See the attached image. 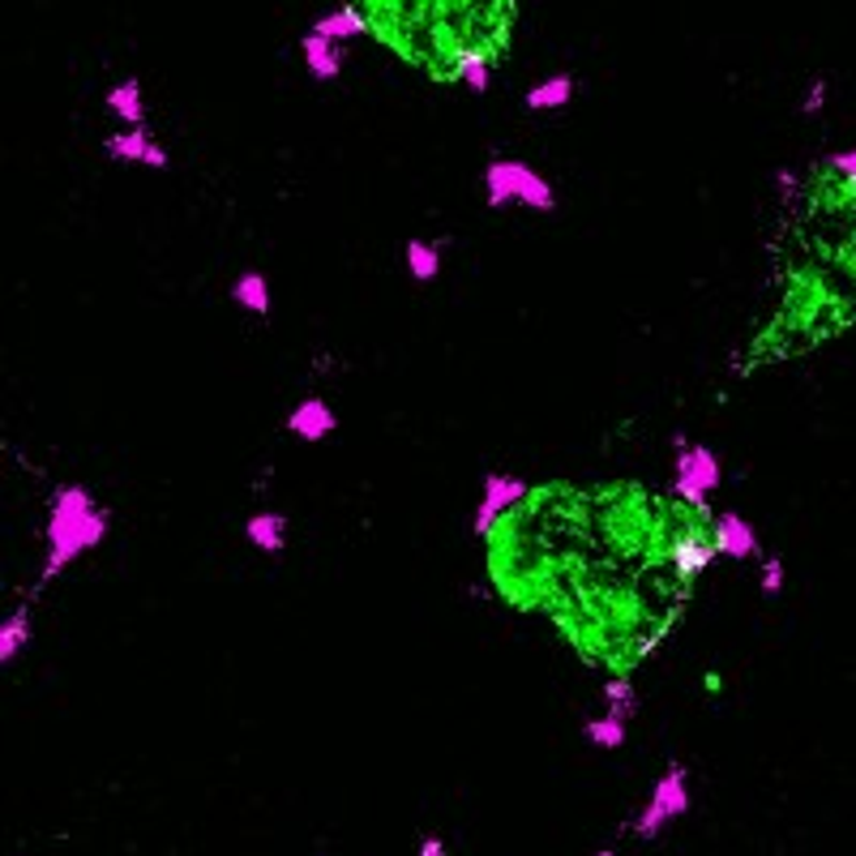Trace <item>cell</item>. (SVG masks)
<instances>
[{
    "label": "cell",
    "mask_w": 856,
    "mask_h": 856,
    "mask_svg": "<svg viewBox=\"0 0 856 856\" xmlns=\"http://www.w3.org/2000/svg\"><path fill=\"white\" fill-rule=\"evenodd\" d=\"M827 171H835L848 189H856V150H835V155H827Z\"/></svg>",
    "instance_id": "7402d4cb"
},
{
    "label": "cell",
    "mask_w": 856,
    "mask_h": 856,
    "mask_svg": "<svg viewBox=\"0 0 856 856\" xmlns=\"http://www.w3.org/2000/svg\"><path fill=\"white\" fill-rule=\"evenodd\" d=\"M582 737L596 749H621L626 746V719H612V716L587 719V724H582Z\"/></svg>",
    "instance_id": "d6986e66"
},
{
    "label": "cell",
    "mask_w": 856,
    "mask_h": 856,
    "mask_svg": "<svg viewBox=\"0 0 856 856\" xmlns=\"http://www.w3.org/2000/svg\"><path fill=\"white\" fill-rule=\"evenodd\" d=\"M104 150H108L111 159H120V164L167 167V150L150 138L146 129H120V134H111V138L104 141Z\"/></svg>",
    "instance_id": "30bf717a"
},
{
    "label": "cell",
    "mask_w": 856,
    "mask_h": 856,
    "mask_svg": "<svg viewBox=\"0 0 856 856\" xmlns=\"http://www.w3.org/2000/svg\"><path fill=\"white\" fill-rule=\"evenodd\" d=\"M334 429H338V415L317 394H304L301 403L287 412V433H296L301 442H326Z\"/></svg>",
    "instance_id": "52a82bcc"
},
{
    "label": "cell",
    "mask_w": 856,
    "mask_h": 856,
    "mask_svg": "<svg viewBox=\"0 0 856 856\" xmlns=\"http://www.w3.org/2000/svg\"><path fill=\"white\" fill-rule=\"evenodd\" d=\"M415 856H445V839H437V835H424V839H420V848H415Z\"/></svg>",
    "instance_id": "d4e9b609"
},
{
    "label": "cell",
    "mask_w": 856,
    "mask_h": 856,
    "mask_svg": "<svg viewBox=\"0 0 856 856\" xmlns=\"http://www.w3.org/2000/svg\"><path fill=\"white\" fill-rule=\"evenodd\" d=\"M527 498H531V484H527V480L505 475V471H489V475H484V489H480V501H475V514H471V531H475V535H493L501 514L514 510V505Z\"/></svg>",
    "instance_id": "5b68a950"
},
{
    "label": "cell",
    "mask_w": 856,
    "mask_h": 856,
    "mask_svg": "<svg viewBox=\"0 0 856 856\" xmlns=\"http://www.w3.org/2000/svg\"><path fill=\"white\" fill-rule=\"evenodd\" d=\"M232 301L240 304L253 317H266L270 313V283L262 270H245V275L232 283Z\"/></svg>",
    "instance_id": "9a60e30c"
},
{
    "label": "cell",
    "mask_w": 856,
    "mask_h": 856,
    "mask_svg": "<svg viewBox=\"0 0 856 856\" xmlns=\"http://www.w3.org/2000/svg\"><path fill=\"white\" fill-rule=\"evenodd\" d=\"M108 111L116 120H125V129H146V104H141V82L138 78H125L108 90Z\"/></svg>",
    "instance_id": "7c38bea8"
},
{
    "label": "cell",
    "mask_w": 856,
    "mask_h": 856,
    "mask_svg": "<svg viewBox=\"0 0 856 856\" xmlns=\"http://www.w3.org/2000/svg\"><path fill=\"white\" fill-rule=\"evenodd\" d=\"M596 856H617V853H612V848H600V853H596Z\"/></svg>",
    "instance_id": "484cf974"
},
{
    "label": "cell",
    "mask_w": 856,
    "mask_h": 856,
    "mask_svg": "<svg viewBox=\"0 0 856 856\" xmlns=\"http://www.w3.org/2000/svg\"><path fill=\"white\" fill-rule=\"evenodd\" d=\"M686 814H690V771H686L681 762H668V771L656 779L647 805L638 809L634 835L638 839H656L668 823H677V818H686Z\"/></svg>",
    "instance_id": "3957f363"
},
{
    "label": "cell",
    "mask_w": 856,
    "mask_h": 856,
    "mask_svg": "<svg viewBox=\"0 0 856 856\" xmlns=\"http://www.w3.org/2000/svg\"><path fill=\"white\" fill-rule=\"evenodd\" d=\"M484 201H489L493 210H498V206H514V201L540 210V215H553L557 210L553 185H549L540 171L519 164V159H493V164L484 167Z\"/></svg>",
    "instance_id": "7a4b0ae2"
},
{
    "label": "cell",
    "mask_w": 856,
    "mask_h": 856,
    "mask_svg": "<svg viewBox=\"0 0 856 856\" xmlns=\"http://www.w3.org/2000/svg\"><path fill=\"white\" fill-rule=\"evenodd\" d=\"M711 540H716L719 557H732V561H749V557H758V531H754L749 519L732 514V510L711 519Z\"/></svg>",
    "instance_id": "ba28073f"
},
{
    "label": "cell",
    "mask_w": 856,
    "mask_h": 856,
    "mask_svg": "<svg viewBox=\"0 0 856 856\" xmlns=\"http://www.w3.org/2000/svg\"><path fill=\"white\" fill-rule=\"evenodd\" d=\"M604 716L612 719H630L638 716V693H634V681L630 677H612V681H604Z\"/></svg>",
    "instance_id": "ac0fdd59"
},
{
    "label": "cell",
    "mask_w": 856,
    "mask_h": 856,
    "mask_svg": "<svg viewBox=\"0 0 856 856\" xmlns=\"http://www.w3.org/2000/svg\"><path fill=\"white\" fill-rule=\"evenodd\" d=\"M719 484H724V468H719L716 450H707V445L677 450V463H672V498H681V505L707 514V498L716 493Z\"/></svg>",
    "instance_id": "277c9868"
},
{
    "label": "cell",
    "mask_w": 856,
    "mask_h": 856,
    "mask_svg": "<svg viewBox=\"0 0 856 856\" xmlns=\"http://www.w3.org/2000/svg\"><path fill=\"white\" fill-rule=\"evenodd\" d=\"M827 95H830L827 82H823V78H814V82H809V90H805V99H801L805 116H818V111L827 108Z\"/></svg>",
    "instance_id": "603a6c76"
},
{
    "label": "cell",
    "mask_w": 856,
    "mask_h": 856,
    "mask_svg": "<svg viewBox=\"0 0 856 856\" xmlns=\"http://www.w3.org/2000/svg\"><path fill=\"white\" fill-rule=\"evenodd\" d=\"M245 540L257 553H283L287 549V519L278 510H262L245 523Z\"/></svg>",
    "instance_id": "8fae6325"
},
{
    "label": "cell",
    "mask_w": 856,
    "mask_h": 856,
    "mask_svg": "<svg viewBox=\"0 0 856 856\" xmlns=\"http://www.w3.org/2000/svg\"><path fill=\"white\" fill-rule=\"evenodd\" d=\"M108 535V510H99L82 484H65L52 498V519H48V561H43V582L60 579L73 561L90 549H99Z\"/></svg>",
    "instance_id": "6da1fadb"
},
{
    "label": "cell",
    "mask_w": 856,
    "mask_h": 856,
    "mask_svg": "<svg viewBox=\"0 0 856 856\" xmlns=\"http://www.w3.org/2000/svg\"><path fill=\"white\" fill-rule=\"evenodd\" d=\"M775 180H779V194L784 197H793L797 194V185H801V180H797V171H788V167H779V171H775Z\"/></svg>",
    "instance_id": "cb8c5ba5"
},
{
    "label": "cell",
    "mask_w": 856,
    "mask_h": 856,
    "mask_svg": "<svg viewBox=\"0 0 856 856\" xmlns=\"http://www.w3.org/2000/svg\"><path fill=\"white\" fill-rule=\"evenodd\" d=\"M27 642H30V608H18V612H9L4 626H0V663L18 660V651H22Z\"/></svg>",
    "instance_id": "2e32d148"
},
{
    "label": "cell",
    "mask_w": 856,
    "mask_h": 856,
    "mask_svg": "<svg viewBox=\"0 0 856 856\" xmlns=\"http://www.w3.org/2000/svg\"><path fill=\"white\" fill-rule=\"evenodd\" d=\"M668 557H672V570H677L681 579H698L719 553L707 527H686V531H677V535L668 540Z\"/></svg>",
    "instance_id": "8992f818"
},
{
    "label": "cell",
    "mask_w": 856,
    "mask_h": 856,
    "mask_svg": "<svg viewBox=\"0 0 856 856\" xmlns=\"http://www.w3.org/2000/svg\"><path fill=\"white\" fill-rule=\"evenodd\" d=\"M454 82H463L471 95H484L489 82H493V56H468L459 69H454Z\"/></svg>",
    "instance_id": "ffe728a7"
},
{
    "label": "cell",
    "mask_w": 856,
    "mask_h": 856,
    "mask_svg": "<svg viewBox=\"0 0 856 856\" xmlns=\"http://www.w3.org/2000/svg\"><path fill=\"white\" fill-rule=\"evenodd\" d=\"M570 99H574V78H570V73H553V78H544L540 86H531L523 104L531 111H557L565 108Z\"/></svg>",
    "instance_id": "5bb4252c"
},
{
    "label": "cell",
    "mask_w": 856,
    "mask_h": 856,
    "mask_svg": "<svg viewBox=\"0 0 856 856\" xmlns=\"http://www.w3.org/2000/svg\"><path fill=\"white\" fill-rule=\"evenodd\" d=\"M301 60H304V69H308L313 82H334V78L343 73V65H347V52H343V43H334V39H326V35L304 30Z\"/></svg>",
    "instance_id": "9c48e42d"
},
{
    "label": "cell",
    "mask_w": 856,
    "mask_h": 856,
    "mask_svg": "<svg viewBox=\"0 0 856 856\" xmlns=\"http://www.w3.org/2000/svg\"><path fill=\"white\" fill-rule=\"evenodd\" d=\"M758 587H762V596H784V587H788V570H784V561L779 557H767L762 561V570H758Z\"/></svg>",
    "instance_id": "44dd1931"
},
{
    "label": "cell",
    "mask_w": 856,
    "mask_h": 856,
    "mask_svg": "<svg viewBox=\"0 0 856 856\" xmlns=\"http://www.w3.org/2000/svg\"><path fill=\"white\" fill-rule=\"evenodd\" d=\"M308 30L326 35V39H334V43H347V39H356V35H364V30H373V27H368V18H364L360 4H338L334 13H322Z\"/></svg>",
    "instance_id": "4fadbf2b"
},
{
    "label": "cell",
    "mask_w": 856,
    "mask_h": 856,
    "mask_svg": "<svg viewBox=\"0 0 856 856\" xmlns=\"http://www.w3.org/2000/svg\"><path fill=\"white\" fill-rule=\"evenodd\" d=\"M407 275L415 283H433L442 275V249L429 240H407Z\"/></svg>",
    "instance_id": "e0dca14e"
}]
</instances>
